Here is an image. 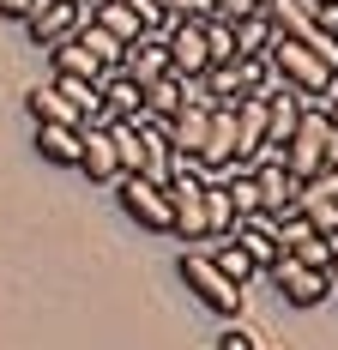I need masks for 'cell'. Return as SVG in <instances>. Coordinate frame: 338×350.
<instances>
[{
  "label": "cell",
  "mask_w": 338,
  "mask_h": 350,
  "mask_svg": "<svg viewBox=\"0 0 338 350\" xmlns=\"http://www.w3.org/2000/svg\"><path fill=\"white\" fill-rule=\"evenodd\" d=\"M254 187H260V211L278 217V211L296 206V187H302V181L284 170V157H254Z\"/></svg>",
  "instance_id": "cell-9"
},
{
  "label": "cell",
  "mask_w": 338,
  "mask_h": 350,
  "mask_svg": "<svg viewBox=\"0 0 338 350\" xmlns=\"http://www.w3.org/2000/svg\"><path fill=\"white\" fill-rule=\"evenodd\" d=\"M115 187H121V211L133 217L139 230L175 236V211H169V187H164V181H151V175H121Z\"/></svg>",
  "instance_id": "cell-4"
},
{
  "label": "cell",
  "mask_w": 338,
  "mask_h": 350,
  "mask_svg": "<svg viewBox=\"0 0 338 350\" xmlns=\"http://www.w3.org/2000/svg\"><path fill=\"white\" fill-rule=\"evenodd\" d=\"M230 236H236V242L248 247V254H254V266H260V272H266L272 260L284 254V247H278V230H272V217H266V211H254V217H242V224L230 230Z\"/></svg>",
  "instance_id": "cell-14"
},
{
  "label": "cell",
  "mask_w": 338,
  "mask_h": 350,
  "mask_svg": "<svg viewBox=\"0 0 338 350\" xmlns=\"http://www.w3.org/2000/svg\"><path fill=\"white\" fill-rule=\"evenodd\" d=\"M205 254H211V260H218V272H224V278H236L242 290H248V284L260 278V266H254V254H248V247L236 242V236H205Z\"/></svg>",
  "instance_id": "cell-15"
},
{
  "label": "cell",
  "mask_w": 338,
  "mask_h": 350,
  "mask_svg": "<svg viewBox=\"0 0 338 350\" xmlns=\"http://www.w3.org/2000/svg\"><path fill=\"white\" fill-rule=\"evenodd\" d=\"M181 284L200 296L211 314H224V320H236L242 302H248V290H242L236 278H224V272H218V260H211L205 247H187V254H181Z\"/></svg>",
  "instance_id": "cell-2"
},
{
  "label": "cell",
  "mask_w": 338,
  "mask_h": 350,
  "mask_svg": "<svg viewBox=\"0 0 338 350\" xmlns=\"http://www.w3.org/2000/svg\"><path fill=\"white\" fill-rule=\"evenodd\" d=\"M139 97H145V121H169L175 109L187 103L175 72H157V79H145V85H139Z\"/></svg>",
  "instance_id": "cell-16"
},
{
  "label": "cell",
  "mask_w": 338,
  "mask_h": 350,
  "mask_svg": "<svg viewBox=\"0 0 338 350\" xmlns=\"http://www.w3.org/2000/svg\"><path fill=\"white\" fill-rule=\"evenodd\" d=\"M49 55H55V72H67V79H91V85H97L103 72H109V67L97 61V49H91V42H85L79 31H73L67 42H55Z\"/></svg>",
  "instance_id": "cell-12"
},
{
  "label": "cell",
  "mask_w": 338,
  "mask_h": 350,
  "mask_svg": "<svg viewBox=\"0 0 338 350\" xmlns=\"http://www.w3.org/2000/svg\"><path fill=\"white\" fill-rule=\"evenodd\" d=\"M36 151H42V163L79 170V127H67V121H36Z\"/></svg>",
  "instance_id": "cell-13"
},
{
  "label": "cell",
  "mask_w": 338,
  "mask_h": 350,
  "mask_svg": "<svg viewBox=\"0 0 338 350\" xmlns=\"http://www.w3.org/2000/svg\"><path fill=\"white\" fill-rule=\"evenodd\" d=\"M164 187H169V211H175V236L181 242H205V170L194 157H181Z\"/></svg>",
  "instance_id": "cell-3"
},
{
  "label": "cell",
  "mask_w": 338,
  "mask_h": 350,
  "mask_svg": "<svg viewBox=\"0 0 338 350\" xmlns=\"http://www.w3.org/2000/svg\"><path fill=\"white\" fill-rule=\"evenodd\" d=\"M121 6H133L145 31H164V25H169V0H121Z\"/></svg>",
  "instance_id": "cell-24"
},
{
  "label": "cell",
  "mask_w": 338,
  "mask_h": 350,
  "mask_svg": "<svg viewBox=\"0 0 338 350\" xmlns=\"http://www.w3.org/2000/svg\"><path fill=\"white\" fill-rule=\"evenodd\" d=\"M218 350H266V338L254 332V326H242V314L224 326V338H218Z\"/></svg>",
  "instance_id": "cell-23"
},
{
  "label": "cell",
  "mask_w": 338,
  "mask_h": 350,
  "mask_svg": "<svg viewBox=\"0 0 338 350\" xmlns=\"http://www.w3.org/2000/svg\"><path fill=\"white\" fill-rule=\"evenodd\" d=\"M31 12H36V0H0V18H18V25H25Z\"/></svg>",
  "instance_id": "cell-27"
},
{
  "label": "cell",
  "mask_w": 338,
  "mask_h": 350,
  "mask_svg": "<svg viewBox=\"0 0 338 350\" xmlns=\"http://www.w3.org/2000/svg\"><path fill=\"white\" fill-rule=\"evenodd\" d=\"M230 230H236V206H230L224 181L205 175V236H230Z\"/></svg>",
  "instance_id": "cell-18"
},
{
  "label": "cell",
  "mask_w": 338,
  "mask_h": 350,
  "mask_svg": "<svg viewBox=\"0 0 338 350\" xmlns=\"http://www.w3.org/2000/svg\"><path fill=\"white\" fill-rule=\"evenodd\" d=\"M205 121H211V103H181V109L164 121V139L175 145L181 157H200V145H205Z\"/></svg>",
  "instance_id": "cell-11"
},
{
  "label": "cell",
  "mask_w": 338,
  "mask_h": 350,
  "mask_svg": "<svg viewBox=\"0 0 338 350\" xmlns=\"http://www.w3.org/2000/svg\"><path fill=\"white\" fill-rule=\"evenodd\" d=\"M31 115L36 121H67V127H79V109H73V97L61 85H36L31 91Z\"/></svg>",
  "instance_id": "cell-19"
},
{
  "label": "cell",
  "mask_w": 338,
  "mask_h": 350,
  "mask_svg": "<svg viewBox=\"0 0 338 350\" xmlns=\"http://www.w3.org/2000/svg\"><path fill=\"white\" fill-rule=\"evenodd\" d=\"M230 36H236V55H266L272 49V18L266 12H248V18L230 25Z\"/></svg>",
  "instance_id": "cell-21"
},
{
  "label": "cell",
  "mask_w": 338,
  "mask_h": 350,
  "mask_svg": "<svg viewBox=\"0 0 338 350\" xmlns=\"http://www.w3.org/2000/svg\"><path fill=\"white\" fill-rule=\"evenodd\" d=\"M73 6H79V12H91V6H97V0H73Z\"/></svg>",
  "instance_id": "cell-28"
},
{
  "label": "cell",
  "mask_w": 338,
  "mask_h": 350,
  "mask_svg": "<svg viewBox=\"0 0 338 350\" xmlns=\"http://www.w3.org/2000/svg\"><path fill=\"white\" fill-rule=\"evenodd\" d=\"M290 254H296L302 266H314V272H326V278H333V260H338V230H314V236H308V242H296Z\"/></svg>",
  "instance_id": "cell-20"
},
{
  "label": "cell",
  "mask_w": 338,
  "mask_h": 350,
  "mask_svg": "<svg viewBox=\"0 0 338 350\" xmlns=\"http://www.w3.org/2000/svg\"><path fill=\"white\" fill-rule=\"evenodd\" d=\"M79 170L91 175V181H121V157H115L109 121H85L79 127Z\"/></svg>",
  "instance_id": "cell-7"
},
{
  "label": "cell",
  "mask_w": 338,
  "mask_h": 350,
  "mask_svg": "<svg viewBox=\"0 0 338 350\" xmlns=\"http://www.w3.org/2000/svg\"><path fill=\"white\" fill-rule=\"evenodd\" d=\"M266 61H272V72H278L290 91H302V97H326V91H333V67L308 49L302 36H278V31H272Z\"/></svg>",
  "instance_id": "cell-1"
},
{
  "label": "cell",
  "mask_w": 338,
  "mask_h": 350,
  "mask_svg": "<svg viewBox=\"0 0 338 350\" xmlns=\"http://www.w3.org/2000/svg\"><path fill=\"white\" fill-rule=\"evenodd\" d=\"M91 18H97L115 42H133V36L145 31V25H139V12H133V6H121V0H97V6H91Z\"/></svg>",
  "instance_id": "cell-17"
},
{
  "label": "cell",
  "mask_w": 338,
  "mask_h": 350,
  "mask_svg": "<svg viewBox=\"0 0 338 350\" xmlns=\"http://www.w3.org/2000/svg\"><path fill=\"white\" fill-rule=\"evenodd\" d=\"M115 67L127 72V79H157V72H169V42H164V31H139L127 49H121V61Z\"/></svg>",
  "instance_id": "cell-10"
},
{
  "label": "cell",
  "mask_w": 338,
  "mask_h": 350,
  "mask_svg": "<svg viewBox=\"0 0 338 350\" xmlns=\"http://www.w3.org/2000/svg\"><path fill=\"white\" fill-rule=\"evenodd\" d=\"M205 175L230 170V163H242V145H236V103H211V121H205V145L200 157H194Z\"/></svg>",
  "instance_id": "cell-6"
},
{
  "label": "cell",
  "mask_w": 338,
  "mask_h": 350,
  "mask_svg": "<svg viewBox=\"0 0 338 350\" xmlns=\"http://www.w3.org/2000/svg\"><path fill=\"white\" fill-rule=\"evenodd\" d=\"M205 55H211V61H230V55H236V36H230L224 18H205Z\"/></svg>",
  "instance_id": "cell-22"
},
{
  "label": "cell",
  "mask_w": 338,
  "mask_h": 350,
  "mask_svg": "<svg viewBox=\"0 0 338 350\" xmlns=\"http://www.w3.org/2000/svg\"><path fill=\"white\" fill-rule=\"evenodd\" d=\"M218 0H169V18H211Z\"/></svg>",
  "instance_id": "cell-25"
},
{
  "label": "cell",
  "mask_w": 338,
  "mask_h": 350,
  "mask_svg": "<svg viewBox=\"0 0 338 350\" xmlns=\"http://www.w3.org/2000/svg\"><path fill=\"white\" fill-rule=\"evenodd\" d=\"M85 18H91V12H79L73 0H42L31 18H25V31H31V42H36V49H55V42H67V36L79 31Z\"/></svg>",
  "instance_id": "cell-8"
},
{
  "label": "cell",
  "mask_w": 338,
  "mask_h": 350,
  "mask_svg": "<svg viewBox=\"0 0 338 350\" xmlns=\"http://www.w3.org/2000/svg\"><path fill=\"white\" fill-rule=\"evenodd\" d=\"M266 272H272V284L284 290V302H290V308H320V302L333 296V278H326V272H314V266H302L296 254H278Z\"/></svg>",
  "instance_id": "cell-5"
},
{
  "label": "cell",
  "mask_w": 338,
  "mask_h": 350,
  "mask_svg": "<svg viewBox=\"0 0 338 350\" xmlns=\"http://www.w3.org/2000/svg\"><path fill=\"white\" fill-rule=\"evenodd\" d=\"M314 31L338 36V0H314Z\"/></svg>",
  "instance_id": "cell-26"
},
{
  "label": "cell",
  "mask_w": 338,
  "mask_h": 350,
  "mask_svg": "<svg viewBox=\"0 0 338 350\" xmlns=\"http://www.w3.org/2000/svg\"><path fill=\"white\" fill-rule=\"evenodd\" d=\"M333 290H338V272H333Z\"/></svg>",
  "instance_id": "cell-29"
}]
</instances>
